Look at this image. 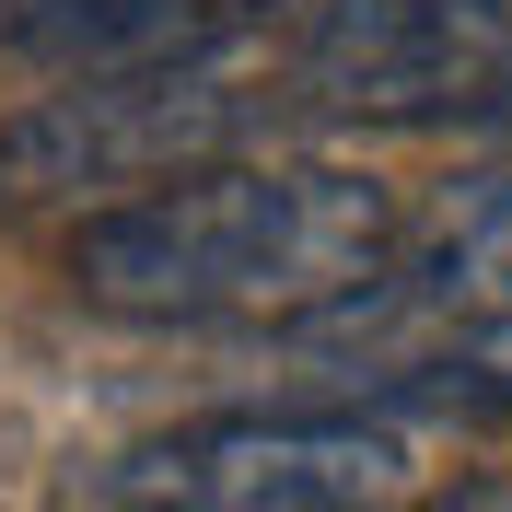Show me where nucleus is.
<instances>
[{
  "label": "nucleus",
  "instance_id": "1",
  "mask_svg": "<svg viewBox=\"0 0 512 512\" xmlns=\"http://www.w3.org/2000/svg\"><path fill=\"white\" fill-rule=\"evenodd\" d=\"M396 280V187L361 163L233 152L70 222V291L128 326H315Z\"/></svg>",
  "mask_w": 512,
  "mask_h": 512
},
{
  "label": "nucleus",
  "instance_id": "2",
  "mask_svg": "<svg viewBox=\"0 0 512 512\" xmlns=\"http://www.w3.org/2000/svg\"><path fill=\"white\" fill-rule=\"evenodd\" d=\"M280 105V70L256 59L245 35H210V47H175V59H117L82 70L59 94H35L24 117L0 128V198H70L82 222L128 210V198L175 187V175H210L233 163L256 117Z\"/></svg>",
  "mask_w": 512,
  "mask_h": 512
},
{
  "label": "nucleus",
  "instance_id": "3",
  "mask_svg": "<svg viewBox=\"0 0 512 512\" xmlns=\"http://www.w3.org/2000/svg\"><path fill=\"white\" fill-rule=\"evenodd\" d=\"M419 431L396 408H245L128 443L82 512H408Z\"/></svg>",
  "mask_w": 512,
  "mask_h": 512
},
{
  "label": "nucleus",
  "instance_id": "4",
  "mask_svg": "<svg viewBox=\"0 0 512 512\" xmlns=\"http://www.w3.org/2000/svg\"><path fill=\"white\" fill-rule=\"evenodd\" d=\"M512 82V0H315L291 94L326 117H489Z\"/></svg>",
  "mask_w": 512,
  "mask_h": 512
},
{
  "label": "nucleus",
  "instance_id": "5",
  "mask_svg": "<svg viewBox=\"0 0 512 512\" xmlns=\"http://www.w3.org/2000/svg\"><path fill=\"white\" fill-rule=\"evenodd\" d=\"M396 291H408L419 315H454V338H466V326H501L512 315V187H478L443 222V245L419 256Z\"/></svg>",
  "mask_w": 512,
  "mask_h": 512
},
{
  "label": "nucleus",
  "instance_id": "6",
  "mask_svg": "<svg viewBox=\"0 0 512 512\" xmlns=\"http://www.w3.org/2000/svg\"><path fill=\"white\" fill-rule=\"evenodd\" d=\"M408 396L431 408H478V419H512V315L501 326H466L431 350V373H408Z\"/></svg>",
  "mask_w": 512,
  "mask_h": 512
},
{
  "label": "nucleus",
  "instance_id": "7",
  "mask_svg": "<svg viewBox=\"0 0 512 512\" xmlns=\"http://www.w3.org/2000/svg\"><path fill=\"white\" fill-rule=\"evenodd\" d=\"M408 512H512V478H454V489H419Z\"/></svg>",
  "mask_w": 512,
  "mask_h": 512
},
{
  "label": "nucleus",
  "instance_id": "8",
  "mask_svg": "<svg viewBox=\"0 0 512 512\" xmlns=\"http://www.w3.org/2000/svg\"><path fill=\"white\" fill-rule=\"evenodd\" d=\"M489 117H512V82H501V105H489Z\"/></svg>",
  "mask_w": 512,
  "mask_h": 512
}]
</instances>
